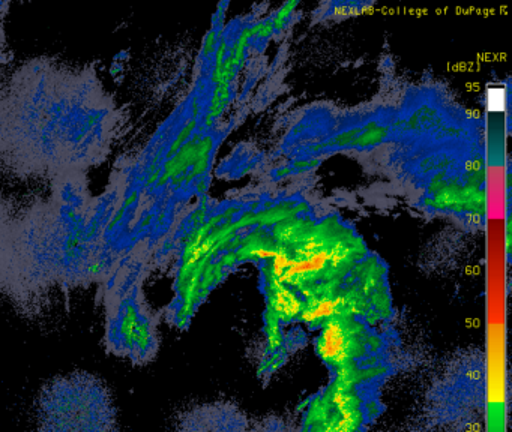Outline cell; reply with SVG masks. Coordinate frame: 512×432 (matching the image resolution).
Instances as JSON below:
<instances>
[{
  "mask_svg": "<svg viewBox=\"0 0 512 432\" xmlns=\"http://www.w3.org/2000/svg\"><path fill=\"white\" fill-rule=\"evenodd\" d=\"M487 404V372L481 356L452 360L425 393V417L437 432H479Z\"/></svg>",
  "mask_w": 512,
  "mask_h": 432,
  "instance_id": "cell-5",
  "label": "cell"
},
{
  "mask_svg": "<svg viewBox=\"0 0 512 432\" xmlns=\"http://www.w3.org/2000/svg\"><path fill=\"white\" fill-rule=\"evenodd\" d=\"M37 423L40 432H121L112 392L85 371L59 375L41 389Z\"/></svg>",
  "mask_w": 512,
  "mask_h": 432,
  "instance_id": "cell-4",
  "label": "cell"
},
{
  "mask_svg": "<svg viewBox=\"0 0 512 432\" xmlns=\"http://www.w3.org/2000/svg\"><path fill=\"white\" fill-rule=\"evenodd\" d=\"M244 411L230 402H208L185 410L173 432H251Z\"/></svg>",
  "mask_w": 512,
  "mask_h": 432,
  "instance_id": "cell-6",
  "label": "cell"
},
{
  "mask_svg": "<svg viewBox=\"0 0 512 432\" xmlns=\"http://www.w3.org/2000/svg\"><path fill=\"white\" fill-rule=\"evenodd\" d=\"M403 432H422V431H418V429H416V431H403Z\"/></svg>",
  "mask_w": 512,
  "mask_h": 432,
  "instance_id": "cell-10",
  "label": "cell"
},
{
  "mask_svg": "<svg viewBox=\"0 0 512 432\" xmlns=\"http://www.w3.org/2000/svg\"><path fill=\"white\" fill-rule=\"evenodd\" d=\"M116 180L100 197L88 176L55 180L49 194L17 207L5 294L23 315L40 317L58 294L106 281L107 231L124 195Z\"/></svg>",
  "mask_w": 512,
  "mask_h": 432,
  "instance_id": "cell-2",
  "label": "cell"
},
{
  "mask_svg": "<svg viewBox=\"0 0 512 432\" xmlns=\"http://www.w3.org/2000/svg\"><path fill=\"white\" fill-rule=\"evenodd\" d=\"M5 14L0 15V84L4 81L5 75L10 72V66L14 62V53L8 44L7 30H5Z\"/></svg>",
  "mask_w": 512,
  "mask_h": 432,
  "instance_id": "cell-8",
  "label": "cell"
},
{
  "mask_svg": "<svg viewBox=\"0 0 512 432\" xmlns=\"http://www.w3.org/2000/svg\"><path fill=\"white\" fill-rule=\"evenodd\" d=\"M251 432H301L295 423L290 420L284 419V417H268V419L262 420L257 423L256 428Z\"/></svg>",
  "mask_w": 512,
  "mask_h": 432,
  "instance_id": "cell-9",
  "label": "cell"
},
{
  "mask_svg": "<svg viewBox=\"0 0 512 432\" xmlns=\"http://www.w3.org/2000/svg\"><path fill=\"white\" fill-rule=\"evenodd\" d=\"M127 122L94 65L31 57L0 84V173L49 183L88 176L112 155Z\"/></svg>",
  "mask_w": 512,
  "mask_h": 432,
  "instance_id": "cell-1",
  "label": "cell"
},
{
  "mask_svg": "<svg viewBox=\"0 0 512 432\" xmlns=\"http://www.w3.org/2000/svg\"><path fill=\"white\" fill-rule=\"evenodd\" d=\"M16 210L17 206L14 201L0 192V294L5 293L8 270H10L13 222Z\"/></svg>",
  "mask_w": 512,
  "mask_h": 432,
  "instance_id": "cell-7",
  "label": "cell"
},
{
  "mask_svg": "<svg viewBox=\"0 0 512 432\" xmlns=\"http://www.w3.org/2000/svg\"><path fill=\"white\" fill-rule=\"evenodd\" d=\"M148 273L121 264L103 285L98 299L104 306V347L107 353L146 365L160 351V317L146 299Z\"/></svg>",
  "mask_w": 512,
  "mask_h": 432,
  "instance_id": "cell-3",
  "label": "cell"
}]
</instances>
